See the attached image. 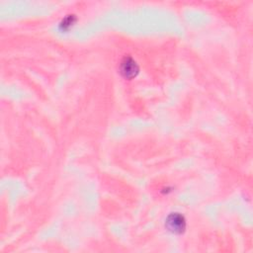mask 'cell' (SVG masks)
<instances>
[{"instance_id":"1","label":"cell","mask_w":253,"mask_h":253,"mask_svg":"<svg viewBox=\"0 0 253 253\" xmlns=\"http://www.w3.org/2000/svg\"><path fill=\"white\" fill-rule=\"evenodd\" d=\"M120 71L124 77L133 78L138 74L139 67L132 57H125L121 62Z\"/></svg>"},{"instance_id":"2","label":"cell","mask_w":253,"mask_h":253,"mask_svg":"<svg viewBox=\"0 0 253 253\" xmlns=\"http://www.w3.org/2000/svg\"><path fill=\"white\" fill-rule=\"evenodd\" d=\"M167 227L174 234H181L185 229V219L179 214H172L167 218Z\"/></svg>"}]
</instances>
